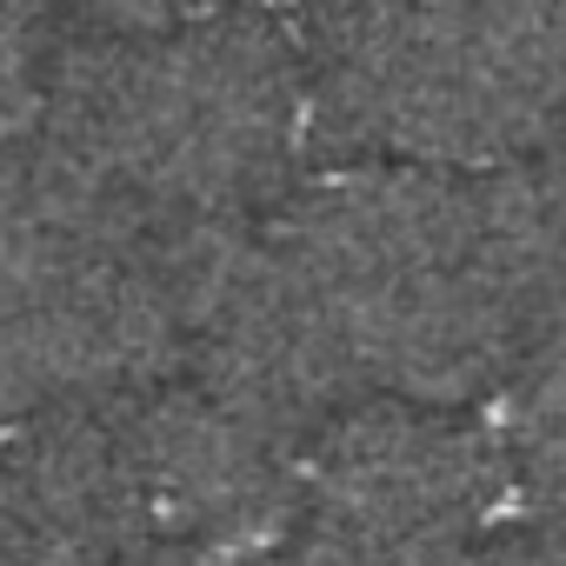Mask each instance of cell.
Instances as JSON below:
<instances>
[{"instance_id":"10","label":"cell","mask_w":566,"mask_h":566,"mask_svg":"<svg viewBox=\"0 0 566 566\" xmlns=\"http://www.w3.org/2000/svg\"><path fill=\"white\" fill-rule=\"evenodd\" d=\"M453 566H473V559H453Z\"/></svg>"},{"instance_id":"5","label":"cell","mask_w":566,"mask_h":566,"mask_svg":"<svg viewBox=\"0 0 566 566\" xmlns=\"http://www.w3.org/2000/svg\"><path fill=\"white\" fill-rule=\"evenodd\" d=\"M147 539H193L220 553H273L301 533V447L167 374L114 400Z\"/></svg>"},{"instance_id":"6","label":"cell","mask_w":566,"mask_h":566,"mask_svg":"<svg viewBox=\"0 0 566 566\" xmlns=\"http://www.w3.org/2000/svg\"><path fill=\"white\" fill-rule=\"evenodd\" d=\"M460 559H467V553H460ZM253 566H453V559H413V553L360 546V539L327 533V526H301L294 539H280L273 553H260Z\"/></svg>"},{"instance_id":"3","label":"cell","mask_w":566,"mask_h":566,"mask_svg":"<svg viewBox=\"0 0 566 566\" xmlns=\"http://www.w3.org/2000/svg\"><path fill=\"white\" fill-rule=\"evenodd\" d=\"M294 28L334 160L520 167L566 127V0H314Z\"/></svg>"},{"instance_id":"1","label":"cell","mask_w":566,"mask_h":566,"mask_svg":"<svg viewBox=\"0 0 566 566\" xmlns=\"http://www.w3.org/2000/svg\"><path fill=\"white\" fill-rule=\"evenodd\" d=\"M360 394L467 407L506 394L566 314V260L526 167L334 160L273 213Z\"/></svg>"},{"instance_id":"2","label":"cell","mask_w":566,"mask_h":566,"mask_svg":"<svg viewBox=\"0 0 566 566\" xmlns=\"http://www.w3.org/2000/svg\"><path fill=\"white\" fill-rule=\"evenodd\" d=\"M21 140L134 233L260 220L273 193H294L314 147L301 28L280 8L134 34L87 28L61 41Z\"/></svg>"},{"instance_id":"9","label":"cell","mask_w":566,"mask_h":566,"mask_svg":"<svg viewBox=\"0 0 566 566\" xmlns=\"http://www.w3.org/2000/svg\"><path fill=\"white\" fill-rule=\"evenodd\" d=\"M0 566H41V559H34V553H28L8 526H0Z\"/></svg>"},{"instance_id":"7","label":"cell","mask_w":566,"mask_h":566,"mask_svg":"<svg viewBox=\"0 0 566 566\" xmlns=\"http://www.w3.org/2000/svg\"><path fill=\"white\" fill-rule=\"evenodd\" d=\"M253 559L260 553H220V546H193V539H140L114 566H253Z\"/></svg>"},{"instance_id":"8","label":"cell","mask_w":566,"mask_h":566,"mask_svg":"<svg viewBox=\"0 0 566 566\" xmlns=\"http://www.w3.org/2000/svg\"><path fill=\"white\" fill-rule=\"evenodd\" d=\"M533 187H539V200H546V220H553V240H559V260H566V127L539 147Z\"/></svg>"},{"instance_id":"4","label":"cell","mask_w":566,"mask_h":566,"mask_svg":"<svg viewBox=\"0 0 566 566\" xmlns=\"http://www.w3.org/2000/svg\"><path fill=\"white\" fill-rule=\"evenodd\" d=\"M301 526L347 533L360 546L460 559L473 533H493L513 506V460L500 433L427 400H354L301 453Z\"/></svg>"}]
</instances>
